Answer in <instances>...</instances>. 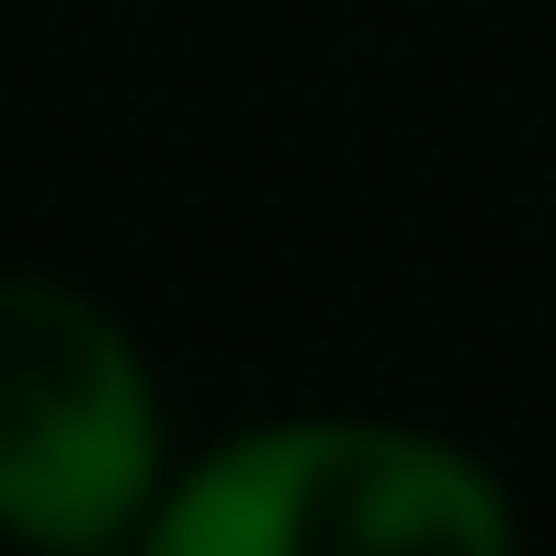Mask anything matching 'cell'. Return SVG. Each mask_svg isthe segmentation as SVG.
<instances>
[{"label":"cell","mask_w":556,"mask_h":556,"mask_svg":"<svg viewBox=\"0 0 556 556\" xmlns=\"http://www.w3.org/2000/svg\"><path fill=\"white\" fill-rule=\"evenodd\" d=\"M137 556H522V511L432 420L285 409L182 454Z\"/></svg>","instance_id":"cell-1"},{"label":"cell","mask_w":556,"mask_h":556,"mask_svg":"<svg viewBox=\"0 0 556 556\" xmlns=\"http://www.w3.org/2000/svg\"><path fill=\"white\" fill-rule=\"evenodd\" d=\"M170 466V397L137 330L68 273H0V545L137 556Z\"/></svg>","instance_id":"cell-2"}]
</instances>
